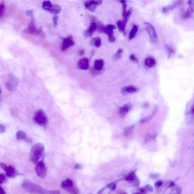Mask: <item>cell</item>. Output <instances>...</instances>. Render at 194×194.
Segmentation results:
<instances>
[{
    "label": "cell",
    "mask_w": 194,
    "mask_h": 194,
    "mask_svg": "<svg viewBox=\"0 0 194 194\" xmlns=\"http://www.w3.org/2000/svg\"><path fill=\"white\" fill-rule=\"evenodd\" d=\"M118 29L120 32L123 33L124 35H125V28L126 24H124V22L121 21H118L117 23Z\"/></svg>",
    "instance_id": "484cf974"
},
{
    "label": "cell",
    "mask_w": 194,
    "mask_h": 194,
    "mask_svg": "<svg viewBox=\"0 0 194 194\" xmlns=\"http://www.w3.org/2000/svg\"><path fill=\"white\" fill-rule=\"evenodd\" d=\"M58 17L57 16H54L53 18V24L54 27H56L58 24Z\"/></svg>",
    "instance_id": "e575fe53"
},
{
    "label": "cell",
    "mask_w": 194,
    "mask_h": 194,
    "mask_svg": "<svg viewBox=\"0 0 194 194\" xmlns=\"http://www.w3.org/2000/svg\"><path fill=\"white\" fill-rule=\"evenodd\" d=\"M116 29V27L115 25H112V24H110L107 25L105 27V29L104 33H106L107 35L109 36V37H113V30Z\"/></svg>",
    "instance_id": "d6986e66"
},
{
    "label": "cell",
    "mask_w": 194,
    "mask_h": 194,
    "mask_svg": "<svg viewBox=\"0 0 194 194\" xmlns=\"http://www.w3.org/2000/svg\"><path fill=\"white\" fill-rule=\"evenodd\" d=\"M139 89L133 85H129L128 86L124 87L121 89L122 93L123 95H126L127 94L133 93L137 92Z\"/></svg>",
    "instance_id": "7c38bea8"
},
{
    "label": "cell",
    "mask_w": 194,
    "mask_h": 194,
    "mask_svg": "<svg viewBox=\"0 0 194 194\" xmlns=\"http://www.w3.org/2000/svg\"><path fill=\"white\" fill-rule=\"evenodd\" d=\"M97 24L95 22H93L91 24L89 28L86 30L84 33V36L87 38L91 37L93 34L94 31L97 29Z\"/></svg>",
    "instance_id": "4fadbf2b"
},
{
    "label": "cell",
    "mask_w": 194,
    "mask_h": 194,
    "mask_svg": "<svg viewBox=\"0 0 194 194\" xmlns=\"http://www.w3.org/2000/svg\"><path fill=\"white\" fill-rule=\"evenodd\" d=\"M5 11V6L4 4L0 3V18H1L4 15Z\"/></svg>",
    "instance_id": "1f68e13d"
},
{
    "label": "cell",
    "mask_w": 194,
    "mask_h": 194,
    "mask_svg": "<svg viewBox=\"0 0 194 194\" xmlns=\"http://www.w3.org/2000/svg\"><path fill=\"white\" fill-rule=\"evenodd\" d=\"M61 187L64 190L71 193L78 194L79 193V189L75 186L73 181L70 179H67L63 181Z\"/></svg>",
    "instance_id": "5b68a950"
},
{
    "label": "cell",
    "mask_w": 194,
    "mask_h": 194,
    "mask_svg": "<svg viewBox=\"0 0 194 194\" xmlns=\"http://www.w3.org/2000/svg\"><path fill=\"white\" fill-rule=\"evenodd\" d=\"M91 44L93 46H95L96 47H100L101 44V38L99 37H96L91 39Z\"/></svg>",
    "instance_id": "603a6c76"
},
{
    "label": "cell",
    "mask_w": 194,
    "mask_h": 194,
    "mask_svg": "<svg viewBox=\"0 0 194 194\" xmlns=\"http://www.w3.org/2000/svg\"><path fill=\"white\" fill-rule=\"evenodd\" d=\"M102 2L103 0H89L86 2L85 5L87 9L93 12L96 7L102 4Z\"/></svg>",
    "instance_id": "30bf717a"
},
{
    "label": "cell",
    "mask_w": 194,
    "mask_h": 194,
    "mask_svg": "<svg viewBox=\"0 0 194 194\" xmlns=\"http://www.w3.org/2000/svg\"><path fill=\"white\" fill-rule=\"evenodd\" d=\"M36 174L37 176L41 178H44L47 173L46 165L43 161H40L37 163L35 168Z\"/></svg>",
    "instance_id": "ba28073f"
},
{
    "label": "cell",
    "mask_w": 194,
    "mask_h": 194,
    "mask_svg": "<svg viewBox=\"0 0 194 194\" xmlns=\"http://www.w3.org/2000/svg\"><path fill=\"white\" fill-rule=\"evenodd\" d=\"M33 119L36 124L43 127H46L48 123V118L43 110H39L35 114Z\"/></svg>",
    "instance_id": "3957f363"
},
{
    "label": "cell",
    "mask_w": 194,
    "mask_h": 194,
    "mask_svg": "<svg viewBox=\"0 0 194 194\" xmlns=\"http://www.w3.org/2000/svg\"><path fill=\"white\" fill-rule=\"evenodd\" d=\"M145 65L149 68H152L155 67L156 65V61L152 57H147L145 60Z\"/></svg>",
    "instance_id": "e0dca14e"
},
{
    "label": "cell",
    "mask_w": 194,
    "mask_h": 194,
    "mask_svg": "<svg viewBox=\"0 0 194 194\" xmlns=\"http://www.w3.org/2000/svg\"><path fill=\"white\" fill-rule=\"evenodd\" d=\"M74 44L75 42L73 40V37L69 36L67 38L64 39L61 46V50L62 51H65L67 49L74 45Z\"/></svg>",
    "instance_id": "8fae6325"
},
{
    "label": "cell",
    "mask_w": 194,
    "mask_h": 194,
    "mask_svg": "<svg viewBox=\"0 0 194 194\" xmlns=\"http://www.w3.org/2000/svg\"><path fill=\"white\" fill-rule=\"evenodd\" d=\"M89 65V60L87 58H84L79 60L77 63V67L79 69L86 70Z\"/></svg>",
    "instance_id": "5bb4252c"
},
{
    "label": "cell",
    "mask_w": 194,
    "mask_h": 194,
    "mask_svg": "<svg viewBox=\"0 0 194 194\" xmlns=\"http://www.w3.org/2000/svg\"><path fill=\"white\" fill-rule=\"evenodd\" d=\"M21 186L24 190L29 193L49 194V191H47L42 187L33 183L29 180H24L21 184Z\"/></svg>",
    "instance_id": "6da1fadb"
},
{
    "label": "cell",
    "mask_w": 194,
    "mask_h": 194,
    "mask_svg": "<svg viewBox=\"0 0 194 194\" xmlns=\"http://www.w3.org/2000/svg\"><path fill=\"white\" fill-rule=\"evenodd\" d=\"M61 7L60 6L58 5H53L50 13L53 14L57 15L61 12Z\"/></svg>",
    "instance_id": "83f0119b"
},
{
    "label": "cell",
    "mask_w": 194,
    "mask_h": 194,
    "mask_svg": "<svg viewBox=\"0 0 194 194\" xmlns=\"http://www.w3.org/2000/svg\"><path fill=\"white\" fill-rule=\"evenodd\" d=\"M140 191H141V192L143 193H146V189H141V190H140Z\"/></svg>",
    "instance_id": "ee69618b"
},
{
    "label": "cell",
    "mask_w": 194,
    "mask_h": 194,
    "mask_svg": "<svg viewBox=\"0 0 194 194\" xmlns=\"http://www.w3.org/2000/svg\"><path fill=\"white\" fill-rule=\"evenodd\" d=\"M45 146L41 143H38L34 144L31 148L30 153V159L33 163L39 162L43 155Z\"/></svg>",
    "instance_id": "7a4b0ae2"
},
{
    "label": "cell",
    "mask_w": 194,
    "mask_h": 194,
    "mask_svg": "<svg viewBox=\"0 0 194 194\" xmlns=\"http://www.w3.org/2000/svg\"><path fill=\"white\" fill-rule=\"evenodd\" d=\"M191 111H192V114L193 115L194 114V107L193 106L192 109H191Z\"/></svg>",
    "instance_id": "f6af8a7d"
},
{
    "label": "cell",
    "mask_w": 194,
    "mask_h": 194,
    "mask_svg": "<svg viewBox=\"0 0 194 194\" xmlns=\"http://www.w3.org/2000/svg\"><path fill=\"white\" fill-rule=\"evenodd\" d=\"M193 2L192 1H189V8H188L187 10L185 13L184 14L182 15V18L184 19H187L190 18L191 16L193 14V13L194 9L193 6L192 5Z\"/></svg>",
    "instance_id": "ac0fdd59"
},
{
    "label": "cell",
    "mask_w": 194,
    "mask_h": 194,
    "mask_svg": "<svg viewBox=\"0 0 194 194\" xmlns=\"http://www.w3.org/2000/svg\"><path fill=\"white\" fill-rule=\"evenodd\" d=\"M18 83V79L15 75L13 74H10L8 81L5 83L6 87L10 91H15L17 89Z\"/></svg>",
    "instance_id": "52a82bcc"
},
{
    "label": "cell",
    "mask_w": 194,
    "mask_h": 194,
    "mask_svg": "<svg viewBox=\"0 0 194 194\" xmlns=\"http://www.w3.org/2000/svg\"><path fill=\"white\" fill-rule=\"evenodd\" d=\"M104 61L101 59L96 60L94 64V68L96 71L101 70L104 66Z\"/></svg>",
    "instance_id": "44dd1931"
},
{
    "label": "cell",
    "mask_w": 194,
    "mask_h": 194,
    "mask_svg": "<svg viewBox=\"0 0 194 194\" xmlns=\"http://www.w3.org/2000/svg\"><path fill=\"white\" fill-rule=\"evenodd\" d=\"M162 181H160V180H159V181H157V182L155 183V187H159L161 186L162 185Z\"/></svg>",
    "instance_id": "74e56055"
},
{
    "label": "cell",
    "mask_w": 194,
    "mask_h": 194,
    "mask_svg": "<svg viewBox=\"0 0 194 194\" xmlns=\"http://www.w3.org/2000/svg\"><path fill=\"white\" fill-rule=\"evenodd\" d=\"M165 49L166 51H167L168 58H170L172 56L175 54V49L171 46H168V45H166L165 46Z\"/></svg>",
    "instance_id": "4316f807"
},
{
    "label": "cell",
    "mask_w": 194,
    "mask_h": 194,
    "mask_svg": "<svg viewBox=\"0 0 194 194\" xmlns=\"http://www.w3.org/2000/svg\"><path fill=\"white\" fill-rule=\"evenodd\" d=\"M0 94H1V90H0Z\"/></svg>",
    "instance_id": "bcb514c9"
},
{
    "label": "cell",
    "mask_w": 194,
    "mask_h": 194,
    "mask_svg": "<svg viewBox=\"0 0 194 194\" xmlns=\"http://www.w3.org/2000/svg\"><path fill=\"white\" fill-rule=\"evenodd\" d=\"M129 59L132 62L135 63H139V60L136 57L134 54H131L129 56Z\"/></svg>",
    "instance_id": "4dcf8cb0"
},
{
    "label": "cell",
    "mask_w": 194,
    "mask_h": 194,
    "mask_svg": "<svg viewBox=\"0 0 194 194\" xmlns=\"http://www.w3.org/2000/svg\"><path fill=\"white\" fill-rule=\"evenodd\" d=\"M108 187L111 189L113 190H115L116 188V185L115 183H110V184L108 186Z\"/></svg>",
    "instance_id": "8d00e7d4"
},
{
    "label": "cell",
    "mask_w": 194,
    "mask_h": 194,
    "mask_svg": "<svg viewBox=\"0 0 194 194\" xmlns=\"http://www.w3.org/2000/svg\"><path fill=\"white\" fill-rule=\"evenodd\" d=\"M53 5L49 1H46L43 2L42 5L43 9L48 12H50L51 10L53 8Z\"/></svg>",
    "instance_id": "7402d4cb"
},
{
    "label": "cell",
    "mask_w": 194,
    "mask_h": 194,
    "mask_svg": "<svg viewBox=\"0 0 194 194\" xmlns=\"http://www.w3.org/2000/svg\"><path fill=\"white\" fill-rule=\"evenodd\" d=\"M16 139L17 140H23L27 142H31L32 140L28 137L26 133L24 131H18L16 133Z\"/></svg>",
    "instance_id": "2e32d148"
},
{
    "label": "cell",
    "mask_w": 194,
    "mask_h": 194,
    "mask_svg": "<svg viewBox=\"0 0 194 194\" xmlns=\"http://www.w3.org/2000/svg\"><path fill=\"white\" fill-rule=\"evenodd\" d=\"M151 177L152 178L155 179H156L158 177V175H156V174H154V175H152Z\"/></svg>",
    "instance_id": "7bdbcfd3"
},
{
    "label": "cell",
    "mask_w": 194,
    "mask_h": 194,
    "mask_svg": "<svg viewBox=\"0 0 194 194\" xmlns=\"http://www.w3.org/2000/svg\"><path fill=\"white\" fill-rule=\"evenodd\" d=\"M145 188H146V189H146V190H148V191H153V188H152V187L151 186H150L149 185H146V186L145 187Z\"/></svg>",
    "instance_id": "f35d334b"
},
{
    "label": "cell",
    "mask_w": 194,
    "mask_h": 194,
    "mask_svg": "<svg viewBox=\"0 0 194 194\" xmlns=\"http://www.w3.org/2000/svg\"><path fill=\"white\" fill-rule=\"evenodd\" d=\"M145 24L146 25V31L150 38L151 42L153 43H157L158 41V38L155 28L150 23L145 22Z\"/></svg>",
    "instance_id": "8992f818"
},
{
    "label": "cell",
    "mask_w": 194,
    "mask_h": 194,
    "mask_svg": "<svg viewBox=\"0 0 194 194\" xmlns=\"http://www.w3.org/2000/svg\"><path fill=\"white\" fill-rule=\"evenodd\" d=\"M24 32L27 34L33 35H37L40 33V31L36 27L35 24L34 19L32 18L31 21L29 24L28 27L24 30Z\"/></svg>",
    "instance_id": "9c48e42d"
},
{
    "label": "cell",
    "mask_w": 194,
    "mask_h": 194,
    "mask_svg": "<svg viewBox=\"0 0 194 194\" xmlns=\"http://www.w3.org/2000/svg\"><path fill=\"white\" fill-rule=\"evenodd\" d=\"M133 128V126H131V127L128 128L125 131V136L127 137L129 135L132 133V130Z\"/></svg>",
    "instance_id": "d6a6232c"
},
{
    "label": "cell",
    "mask_w": 194,
    "mask_h": 194,
    "mask_svg": "<svg viewBox=\"0 0 194 194\" xmlns=\"http://www.w3.org/2000/svg\"><path fill=\"white\" fill-rule=\"evenodd\" d=\"M82 166L79 164H76L75 166V168L76 169H81Z\"/></svg>",
    "instance_id": "ab89813d"
},
{
    "label": "cell",
    "mask_w": 194,
    "mask_h": 194,
    "mask_svg": "<svg viewBox=\"0 0 194 194\" xmlns=\"http://www.w3.org/2000/svg\"><path fill=\"white\" fill-rule=\"evenodd\" d=\"M5 193L4 190L2 187H0V194H5Z\"/></svg>",
    "instance_id": "b9f144b4"
},
{
    "label": "cell",
    "mask_w": 194,
    "mask_h": 194,
    "mask_svg": "<svg viewBox=\"0 0 194 194\" xmlns=\"http://www.w3.org/2000/svg\"><path fill=\"white\" fill-rule=\"evenodd\" d=\"M0 167L4 170L7 176L10 178L14 179L16 177L22 175L12 166H8L4 163H0Z\"/></svg>",
    "instance_id": "277c9868"
},
{
    "label": "cell",
    "mask_w": 194,
    "mask_h": 194,
    "mask_svg": "<svg viewBox=\"0 0 194 194\" xmlns=\"http://www.w3.org/2000/svg\"><path fill=\"white\" fill-rule=\"evenodd\" d=\"M85 53V50L83 49L81 50L79 52V54L80 55H83Z\"/></svg>",
    "instance_id": "60d3db41"
},
{
    "label": "cell",
    "mask_w": 194,
    "mask_h": 194,
    "mask_svg": "<svg viewBox=\"0 0 194 194\" xmlns=\"http://www.w3.org/2000/svg\"><path fill=\"white\" fill-rule=\"evenodd\" d=\"M138 31V27L137 25H134L132 27V30L131 32H130L129 34V40H132L135 37L136 34Z\"/></svg>",
    "instance_id": "cb8c5ba5"
},
{
    "label": "cell",
    "mask_w": 194,
    "mask_h": 194,
    "mask_svg": "<svg viewBox=\"0 0 194 194\" xmlns=\"http://www.w3.org/2000/svg\"><path fill=\"white\" fill-rule=\"evenodd\" d=\"M132 108V104L131 103H128L124 105L119 109V113L121 118L125 117L127 114L131 110Z\"/></svg>",
    "instance_id": "9a60e30c"
},
{
    "label": "cell",
    "mask_w": 194,
    "mask_h": 194,
    "mask_svg": "<svg viewBox=\"0 0 194 194\" xmlns=\"http://www.w3.org/2000/svg\"><path fill=\"white\" fill-rule=\"evenodd\" d=\"M177 2L175 1L173 4L172 5L167 6L164 7L162 9L163 13H168L171 11L172 10H174L175 8L179 5L178 3L177 4Z\"/></svg>",
    "instance_id": "ffe728a7"
},
{
    "label": "cell",
    "mask_w": 194,
    "mask_h": 194,
    "mask_svg": "<svg viewBox=\"0 0 194 194\" xmlns=\"http://www.w3.org/2000/svg\"><path fill=\"white\" fill-rule=\"evenodd\" d=\"M132 9L131 8H130L128 11H127L125 14L123 15V17L124 19L123 21L124 22V24H127L128 21L130 17H131V14L132 13Z\"/></svg>",
    "instance_id": "d4e9b609"
},
{
    "label": "cell",
    "mask_w": 194,
    "mask_h": 194,
    "mask_svg": "<svg viewBox=\"0 0 194 194\" xmlns=\"http://www.w3.org/2000/svg\"><path fill=\"white\" fill-rule=\"evenodd\" d=\"M7 179L4 175L0 174V184L5 183Z\"/></svg>",
    "instance_id": "836d02e7"
},
{
    "label": "cell",
    "mask_w": 194,
    "mask_h": 194,
    "mask_svg": "<svg viewBox=\"0 0 194 194\" xmlns=\"http://www.w3.org/2000/svg\"><path fill=\"white\" fill-rule=\"evenodd\" d=\"M136 177L134 173H131L125 177V179L128 182H132L134 181Z\"/></svg>",
    "instance_id": "f1b7e54d"
},
{
    "label": "cell",
    "mask_w": 194,
    "mask_h": 194,
    "mask_svg": "<svg viewBox=\"0 0 194 194\" xmlns=\"http://www.w3.org/2000/svg\"><path fill=\"white\" fill-rule=\"evenodd\" d=\"M5 131V127L3 124H0V133H4Z\"/></svg>",
    "instance_id": "d590c367"
},
{
    "label": "cell",
    "mask_w": 194,
    "mask_h": 194,
    "mask_svg": "<svg viewBox=\"0 0 194 194\" xmlns=\"http://www.w3.org/2000/svg\"><path fill=\"white\" fill-rule=\"evenodd\" d=\"M123 52V50L121 49H119L117 51V53L114 55V59L115 60H118L122 57V53Z\"/></svg>",
    "instance_id": "f546056e"
}]
</instances>
